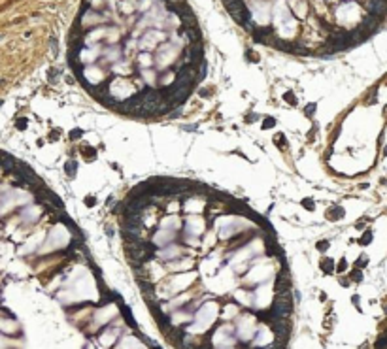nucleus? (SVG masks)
Segmentation results:
<instances>
[{
  "mask_svg": "<svg viewBox=\"0 0 387 349\" xmlns=\"http://www.w3.org/2000/svg\"><path fill=\"white\" fill-rule=\"evenodd\" d=\"M346 268H348V263H346V259H342L338 263V266H336V272H344Z\"/></svg>",
  "mask_w": 387,
  "mask_h": 349,
  "instance_id": "dca6fc26",
  "label": "nucleus"
},
{
  "mask_svg": "<svg viewBox=\"0 0 387 349\" xmlns=\"http://www.w3.org/2000/svg\"><path fill=\"white\" fill-rule=\"evenodd\" d=\"M283 98H285V100H287V102H289V104H293V106L296 104V98H295V94H293L291 91H289V93H287V94H283Z\"/></svg>",
  "mask_w": 387,
  "mask_h": 349,
  "instance_id": "4468645a",
  "label": "nucleus"
},
{
  "mask_svg": "<svg viewBox=\"0 0 387 349\" xmlns=\"http://www.w3.org/2000/svg\"><path fill=\"white\" fill-rule=\"evenodd\" d=\"M123 317L127 319V323H128V325L134 326V321H132V317H130V310H128L127 306H123Z\"/></svg>",
  "mask_w": 387,
  "mask_h": 349,
  "instance_id": "f8f14e48",
  "label": "nucleus"
},
{
  "mask_svg": "<svg viewBox=\"0 0 387 349\" xmlns=\"http://www.w3.org/2000/svg\"><path fill=\"white\" fill-rule=\"evenodd\" d=\"M15 125H17V128L23 130V128L27 127V119H17V123H15Z\"/></svg>",
  "mask_w": 387,
  "mask_h": 349,
  "instance_id": "6ab92c4d",
  "label": "nucleus"
},
{
  "mask_svg": "<svg viewBox=\"0 0 387 349\" xmlns=\"http://www.w3.org/2000/svg\"><path fill=\"white\" fill-rule=\"evenodd\" d=\"M340 285L342 287H348L349 285V279H340Z\"/></svg>",
  "mask_w": 387,
  "mask_h": 349,
  "instance_id": "412c9836",
  "label": "nucleus"
},
{
  "mask_svg": "<svg viewBox=\"0 0 387 349\" xmlns=\"http://www.w3.org/2000/svg\"><path fill=\"white\" fill-rule=\"evenodd\" d=\"M367 260H368L367 257H363V259H359V260H357V268H363V264H367Z\"/></svg>",
  "mask_w": 387,
  "mask_h": 349,
  "instance_id": "aec40b11",
  "label": "nucleus"
},
{
  "mask_svg": "<svg viewBox=\"0 0 387 349\" xmlns=\"http://www.w3.org/2000/svg\"><path fill=\"white\" fill-rule=\"evenodd\" d=\"M76 170H77V164H76V160H68V162H66V164H64V172L68 174L70 178H74Z\"/></svg>",
  "mask_w": 387,
  "mask_h": 349,
  "instance_id": "39448f33",
  "label": "nucleus"
},
{
  "mask_svg": "<svg viewBox=\"0 0 387 349\" xmlns=\"http://www.w3.org/2000/svg\"><path fill=\"white\" fill-rule=\"evenodd\" d=\"M329 247V242L327 240H321V242H317V249H321V251H325V249Z\"/></svg>",
  "mask_w": 387,
  "mask_h": 349,
  "instance_id": "f3484780",
  "label": "nucleus"
},
{
  "mask_svg": "<svg viewBox=\"0 0 387 349\" xmlns=\"http://www.w3.org/2000/svg\"><path fill=\"white\" fill-rule=\"evenodd\" d=\"M85 204L87 206H95L96 204V198H95V196H85Z\"/></svg>",
  "mask_w": 387,
  "mask_h": 349,
  "instance_id": "a211bd4d",
  "label": "nucleus"
},
{
  "mask_svg": "<svg viewBox=\"0 0 387 349\" xmlns=\"http://www.w3.org/2000/svg\"><path fill=\"white\" fill-rule=\"evenodd\" d=\"M349 277L353 279V281H363V272H361V268H355L349 274Z\"/></svg>",
  "mask_w": 387,
  "mask_h": 349,
  "instance_id": "1a4fd4ad",
  "label": "nucleus"
},
{
  "mask_svg": "<svg viewBox=\"0 0 387 349\" xmlns=\"http://www.w3.org/2000/svg\"><path fill=\"white\" fill-rule=\"evenodd\" d=\"M351 302H353V304H355V306L359 308V296H357V294H355V296H353V298H351Z\"/></svg>",
  "mask_w": 387,
  "mask_h": 349,
  "instance_id": "4be33fe9",
  "label": "nucleus"
},
{
  "mask_svg": "<svg viewBox=\"0 0 387 349\" xmlns=\"http://www.w3.org/2000/svg\"><path fill=\"white\" fill-rule=\"evenodd\" d=\"M315 110H317V106H315V104H308V106L304 108V113H306L308 117H312V113H314Z\"/></svg>",
  "mask_w": 387,
  "mask_h": 349,
  "instance_id": "ddd939ff",
  "label": "nucleus"
},
{
  "mask_svg": "<svg viewBox=\"0 0 387 349\" xmlns=\"http://www.w3.org/2000/svg\"><path fill=\"white\" fill-rule=\"evenodd\" d=\"M370 242H372V232L370 230H367V232L363 234V238H359V244L361 245H368Z\"/></svg>",
  "mask_w": 387,
  "mask_h": 349,
  "instance_id": "0eeeda50",
  "label": "nucleus"
},
{
  "mask_svg": "<svg viewBox=\"0 0 387 349\" xmlns=\"http://www.w3.org/2000/svg\"><path fill=\"white\" fill-rule=\"evenodd\" d=\"M321 270L325 272V274H330V272H334V260L333 259H323L321 260Z\"/></svg>",
  "mask_w": 387,
  "mask_h": 349,
  "instance_id": "20e7f679",
  "label": "nucleus"
},
{
  "mask_svg": "<svg viewBox=\"0 0 387 349\" xmlns=\"http://www.w3.org/2000/svg\"><path fill=\"white\" fill-rule=\"evenodd\" d=\"M302 206H304V208H306L308 211H312V210L315 208V204H314V200H312V198H304V200H302Z\"/></svg>",
  "mask_w": 387,
  "mask_h": 349,
  "instance_id": "9b49d317",
  "label": "nucleus"
},
{
  "mask_svg": "<svg viewBox=\"0 0 387 349\" xmlns=\"http://www.w3.org/2000/svg\"><path fill=\"white\" fill-rule=\"evenodd\" d=\"M81 153H83L87 159H89V157L95 159V157H96V149H93V147H81Z\"/></svg>",
  "mask_w": 387,
  "mask_h": 349,
  "instance_id": "6e6552de",
  "label": "nucleus"
},
{
  "mask_svg": "<svg viewBox=\"0 0 387 349\" xmlns=\"http://www.w3.org/2000/svg\"><path fill=\"white\" fill-rule=\"evenodd\" d=\"M81 134H83V132H81L80 128H74L72 132H70V138H72V140H77V138H81Z\"/></svg>",
  "mask_w": 387,
  "mask_h": 349,
  "instance_id": "2eb2a0df",
  "label": "nucleus"
},
{
  "mask_svg": "<svg viewBox=\"0 0 387 349\" xmlns=\"http://www.w3.org/2000/svg\"><path fill=\"white\" fill-rule=\"evenodd\" d=\"M174 240H176V232L174 230H170V228H161V230L153 236L151 242L155 245H166V244H172Z\"/></svg>",
  "mask_w": 387,
  "mask_h": 349,
  "instance_id": "f257e3e1",
  "label": "nucleus"
},
{
  "mask_svg": "<svg viewBox=\"0 0 387 349\" xmlns=\"http://www.w3.org/2000/svg\"><path fill=\"white\" fill-rule=\"evenodd\" d=\"M274 144L278 145L280 149H283V147H287V138H285V136H283L281 132H278V134L274 136Z\"/></svg>",
  "mask_w": 387,
  "mask_h": 349,
  "instance_id": "423d86ee",
  "label": "nucleus"
},
{
  "mask_svg": "<svg viewBox=\"0 0 387 349\" xmlns=\"http://www.w3.org/2000/svg\"><path fill=\"white\" fill-rule=\"evenodd\" d=\"M0 106H2V102H0Z\"/></svg>",
  "mask_w": 387,
  "mask_h": 349,
  "instance_id": "5701e85b",
  "label": "nucleus"
},
{
  "mask_svg": "<svg viewBox=\"0 0 387 349\" xmlns=\"http://www.w3.org/2000/svg\"><path fill=\"white\" fill-rule=\"evenodd\" d=\"M327 217L330 221H336V219H340V217H344V210L340 208V206H333L330 210H327Z\"/></svg>",
  "mask_w": 387,
  "mask_h": 349,
  "instance_id": "7ed1b4c3",
  "label": "nucleus"
},
{
  "mask_svg": "<svg viewBox=\"0 0 387 349\" xmlns=\"http://www.w3.org/2000/svg\"><path fill=\"white\" fill-rule=\"evenodd\" d=\"M159 255H161L162 259H174V257H178V255H180V249H178V247H174V245H170V247H162L161 251H159Z\"/></svg>",
  "mask_w": 387,
  "mask_h": 349,
  "instance_id": "f03ea898",
  "label": "nucleus"
},
{
  "mask_svg": "<svg viewBox=\"0 0 387 349\" xmlns=\"http://www.w3.org/2000/svg\"><path fill=\"white\" fill-rule=\"evenodd\" d=\"M274 125H276V119H274V117H266V119H264V121H262V128H264V130L272 128Z\"/></svg>",
  "mask_w": 387,
  "mask_h": 349,
  "instance_id": "9d476101",
  "label": "nucleus"
}]
</instances>
